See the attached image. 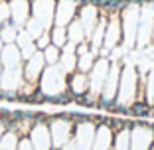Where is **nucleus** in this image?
Listing matches in <instances>:
<instances>
[{"instance_id":"ea45409f","label":"nucleus","mask_w":154,"mask_h":150,"mask_svg":"<svg viewBox=\"0 0 154 150\" xmlns=\"http://www.w3.org/2000/svg\"><path fill=\"white\" fill-rule=\"evenodd\" d=\"M0 77H2V65H0Z\"/></svg>"},{"instance_id":"6e6552de","label":"nucleus","mask_w":154,"mask_h":150,"mask_svg":"<svg viewBox=\"0 0 154 150\" xmlns=\"http://www.w3.org/2000/svg\"><path fill=\"white\" fill-rule=\"evenodd\" d=\"M55 2L57 0H30V16L42 24L45 30L54 26Z\"/></svg>"},{"instance_id":"5701e85b","label":"nucleus","mask_w":154,"mask_h":150,"mask_svg":"<svg viewBox=\"0 0 154 150\" xmlns=\"http://www.w3.org/2000/svg\"><path fill=\"white\" fill-rule=\"evenodd\" d=\"M67 40H69V44H73V46H79V44L87 41V32H85L81 20L77 18V16L71 20V24L67 26Z\"/></svg>"},{"instance_id":"f8f14e48","label":"nucleus","mask_w":154,"mask_h":150,"mask_svg":"<svg viewBox=\"0 0 154 150\" xmlns=\"http://www.w3.org/2000/svg\"><path fill=\"white\" fill-rule=\"evenodd\" d=\"M45 69V59L42 51H36L34 55H30L28 59H24L22 63V75L24 81L28 83H38L42 77V71Z\"/></svg>"},{"instance_id":"9b49d317","label":"nucleus","mask_w":154,"mask_h":150,"mask_svg":"<svg viewBox=\"0 0 154 150\" xmlns=\"http://www.w3.org/2000/svg\"><path fill=\"white\" fill-rule=\"evenodd\" d=\"M30 142H32L34 150H51L54 148V140H51V132L48 123H34L28 134Z\"/></svg>"},{"instance_id":"bb28decb","label":"nucleus","mask_w":154,"mask_h":150,"mask_svg":"<svg viewBox=\"0 0 154 150\" xmlns=\"http://www.w3.org/2000/svg\"><path fill=\"white\" fill-rule=\"evenodd\" d=\"M18 30L20 28H16L12 24V20L6 24H0V40H2V44H14L16 41V36H18Z\"/></svg>"},{"instance_id":"a878e982","label":"nucleus","mask_w":154,"mask_h":150,"mask_svg":"<svg viewBox=\"0 0 154 150\" xmlns=\"http://www.w3.org/2000/svg\"><path fill=\"white\" fill-rule=\"evenodd\" d=\"M113 150H131V128L128 127L115 132Z\"/></svg>"},{"instance_id":"7c9ffc66","label":"nucleus","mask_w":154,"mask_h":150,"mask_svg":"<svg viewBox=\"0 0 154 150\" xmlns=\"http://www.w3.org/2000/svg\"><path fill=\"white\" fill-rule=\"evenodd\" d=\"M48 103L54 105V107H61V109H65V107H69V105L73 103V95L69 91H63V93H59V95H54L48 99Z\"/></svg>"},{"instance_id":"aec40b11","label":"nucleus","mask_w":154,"mask_h":150,"mask_svg":"<svg viewBox=\"0 0 154 150\" xmlns=\"http://www.w3.org/2000/svg\"><path fill=\"white\" fill-rule=\"evenodd\" d=\"M24 57L20 54L16 44H6L2 54H0V65L2 67H22Z\"/></svg>"},{"instance_id":"39448f33","label":"nucleus","mask_w":154,"mask_h":150,"mask_svg":"<svg viewBox=\"0 0 154 150\" xmlns=\"http://www.w3.org/2000/svg\"><path fill=\"white\" fill-rule=\"evenodd\" d=\"M154 144V130L152 123L146 118L134 121L131 128V150H150Z\"/></svg>"},{"instance_id":"6ab92c4d","label":"nucleus","mask_w":154,"mask_h":150,"mask_svg":"<svg viewBox=\"0 0 154 150\" xmlns=\"http://www.w3.org/2000/svg\"><path fill=\"white\" fill-rule=\"evenodd\" d=\"M113 138H115V130L109 124H97L93 150H111L113 148Z\"/></svg>"},{"instance_id":"f704fd0d","label":"nucleus","mask_w":154,"mask_h":150,"mask_svg":"<svg viewBox=\"0 0 154 150\" xmlns=\"http://www.w3.org/2000/svg\"><path fill=\"white\" fill-rule=\"evenodd\" d=\"M10 4L6 2V0H0V24H6L10 22Z\"/></svg>"},{"instance_id":"ddd939ff","label":"nucleus","mask_w":154,"mask_h":150,"mask_svg":"<svg viewBox=\"0 0 154 150\" xmlns=\"http://www.w3.org/2000/svg\"><path fill=\"white\" fill-rule=\"evenodd\" d=\"M121 67L122 61L121 59L113 57V63L109 67V73H107V79H105V87H103V97L105 101H117V93H119V79H121Z\"/></svg>"},{"instance_id":"0eeeda50","label":"nucleus","mask_w":154,"mask_h":150,"mask_svg":"<svg viewBox=\"0 0 154 150\" xmlns=\"http://www.w3.org/2000/svg\"><path fill=\"white\" fill-rule=\"evenodd\" d=\"M111 63H113V57H97L95 65L91 67V71H89V95L93 99H99L101 93H103L105 79H107Z\"/></svg>"},{"instance_id":"cd10ccee","label":"nucleus","mask_w":154,"mask_h":150,"mask_svg":"<svg viewBox=\"0 0 154 150\" xmlns=\"http://www.w3.org/2000/svg\"><path fill=\"white\" fill-rule=\"evenodd\" d=\"M20 144V136L12 130H6L0 138V150H18Z\"/></svg>"},{"instance_id":"e433bc0d","label":"nucleus","mask_w":154,"mask_h":150,"mask_svg":"<svg viewBox=\"0 0 154 150\" xmlns=\"http://www.w3.org/2000/svg\"><path fill=\"white\" fill-rule=\"evenodd\" d=\"M59 150H79V148H77L75 140H73V138H71V140H69V142H65V144L61 146V148H59Z\"/></svg>"},{"instance_id":"20e7f679","label":"nucleus","mask_w":154,"mask_h":150,"mask_svg":"<svg viewBox=\"0 0 154 150\" xmlns=\"http://www.w3.org/2000/svg\"><path fill=\"white\" fill-rule=\"evenodd\" d=\"M50 132L51 140H54V148H61L65 142H69L73 138V121L67 117V111H59V113L51 115L50 121Z\"/></svg>"},{"instance_id":"f257e3e1","label":"nucleus","mask_w":154,"mask_h":150,"mask_svg":"<svg viewBox=\"0 0 154 150\" xmlns=\"http://www.w3.org/2000/svg\"><path fill=\"white\" fill-rule=\"evenodd\" d=\"M40 91L44 93L48 99L54 95L67 91V73L63 71V67L59 63L55 65H45V69L42 71V77L38 81Z\"/></svg>"},{"instance_id":"b1692460","label":"nucleus","mask_w":154,"mask_h":150,"mask_svg":"<svg viewBox=\"0 0 154 150\" xmlns=\"http://www.w3.org/2000/svg\"><path fill=\"white\" fill-rule=\"evenodd\" d=\"M105 30H107V16H105V14H101V18H99V22H97V26L93 28V32H91L89 38H87V41H89L95 50H101V47H103Z\"/></svg>"},{"instance_id":"f3484780","label":"nucleus","mask_w":154,"mask_h":150,"mask_svg":"<svg viewBox=\"0 0 154 150\" xmlns=\"http://www.w3.org/2000/svg\"><path fill=\"white\" fill-rule=\"evenodd\" d=\"M10 16L16 28H24L30 20V0H10Z\"/></svg>"},{"instance_id":"2f4dec72","label":"nucleus","mask_w":154,"mask_h":150,"mask_svg":"<svg viewBox=\"0 0 154 150\" xmlns=\"http://www.w3.org/2000/svg\"><path fill=\"white\" fill-rule=\"evenodd\" d=\"M44 59H45V65H55V63H59V55H61V50L59 47H55L54 44L51 46H48L44 51Z\"/></svg>"},{"instance_id":"7ed1b4c3","label":"nucleus","mask_w":154,"mask_h":150,"mask_svg":"<svg viewBox=\"0 0 154 150\" xmlns=\"http://www.w3.org/2000/svg\"><path fill=\"white\" fill-rule=\"evenodd\" d=\"M138 73L140 69L136 65H125L121 67V79H119V93H117V103L121 105H131L136 101L138 95Z\"/></svg>"},{"instance_id":"412c9836","label":"nucleus","mask_w":154,"mask_h":150,"mask_svg":"<svg viewBox=\"0 0 154 150\" xmlns=\"http://www.w3.org/2000/svg\"><path fill=\"white\" fill-rule=\"evenodd\" d=\"M14 44L18 46V50H20V54H22L24 59H28L30 55H34L38 51L36 40H34V38L30 36L24 28H20V30H18V36H16V41H14Z\"/></svg>"},{"instance_id":"9d476101","label":"nucleus","mask_w":154,"mask_h":150,"mask_svg":"<svg viewBox=\"0 0 154 150\" xmlns=\"http://www.w3.org/2000/svg\"><path fill=\"white\" fill-rule=\"evenodd\" d=\"M95 130L97 124L93 121L77 123L73 127V140H75L79 150H93V140H95Z\"/></svg>"},{"instance_id":"1a4fd4ad","label":"nucleus","mask_w":154,"mask_h":150,"mask_svg":"<svg viewBox=\"0 0 154 150\" xmlns=\"http://www.w3.org/2000/svg\"><path fill=\"white\" fill-rule=\"evenodd\" d=\"M122 46V28H121V16H107V30H105L103 47L113 54L115 50Z\"/></svg>"},{"instance_id":"f03ea898","label":"nucleus","mask_w":154,"mask_h":150,"mask_svg":"<svg viewBox=\"0 0 154 150\" xmlns=\"http://www.w3.org/2000/svg\"><path fill=\"white\" fill-rule=\"evenodd\" d=\"M140 6L142 4H128L122 10L121 16V28H122V46L125 50H134L136 47V32H138V22H140Z\"/></svg>"},{"instance_id":"c85d7f7f","label":"nucleus","mask_w":154,"mask_h":150,"mask_svg":"<svg viewBox=\"0 0 154 150\" xmlns=\"http://www.w3.org/2000/svg\"><path fill=\"white\" fill-rule=\"evenodd\" d=\"M131 109V117L134 118H148V113H150V105L146 101H132L128 105Z\"/></svg>"},{"instance_id":"c9c22d12","label":"nucleus","mask_w":154,"mask_h":150,"mask_svg":"<svg viewBox=\"0 0 154 150\" xmlns=\"http://www.w3.org/2000/svg\"><path fill=\"white\" fill-rule=\"evenodd\" d=\"M18 150H34V146H32V142H30V138H28V136L20 138V144H18Z\"/></svg>"},{"instance_id":"2eb2a0df","label":"nucleus","mask_w":154,"mask_h":150,"mask_svg":"<svg viewBox=\"0 0 154 150\" xmlns=\"http://www.w3.org/2000/svg\"><path fill=\"white\" fill-rule=\"evenodd\" d=\"M97 57H99V50H95L89 41H83L77 46V69L79 71L89 73L91 67L95 65Z\"/></svg>"},{"instance_id":"4c0bfd02","label":"nucleus","mask_w":154,"mask_h":150,"mask_svg":"<svg viewBox=\"0 0 154 150\" xmlns=\"http://www.w3.org/2000/svg\"><path fill=\"white\" fill-rule=\"evenodd\" d=\"M6 130H8V128H6V123L2 121V118H0V138H2V134H4Z\"/></svg>"},{"instance_id":"4be33fe9","label":"nucleus","mask_w":154,"mask_h":150,"mask_svg":"<svg viewBox=\"0 0 154 150\" xmlns=\"http://www.w3.org/2000/svg\"><path fill=\"white\" fill-rule=\"evenodd\" d=\"M59 65L63 67L65 73L75 71V69H77V46L67 44V46L61 50V55H59Z\"/></svg>"},{"instance_id":"dca6fc26","label":"nucleus","mask_w":154,"mask_h":150,"mask_svg":"<svg viewBox=\"0 0 154 150\" xmlns=\"http://www.w3.org/2000/svg\"><path fill=\"white\" fill-rule=\"evenodd\" d=\"M67 91L73 95V99L89 93V73L79 71V69L67 73Z\"/></svg>"},{"instance_id":"4468645a","label":"nucleus","mask_w":154,"mask_h":150,"mask_svg":"<svg viewBox=\"0 0 154 150\" xmlns=\"http://www.w3.org/2000/svg\"><path fill=\"white\" fill-rule=\"evenodd\" d=\"M75 16H77V2H73V0H57L55 2L54 26L67 28Z\"/></svg>"},{"instance_id":"393cba45","label":"nucleus","mask_w":154,"mask_h":150,"mask_svg":"<svg viewBox=\"0 0 154 150\" xmlns=\"http://www.w3.org/2000/svg\"><path fill=\"white\" fill-rule=\"evenodd\" d=\"M50 36H51V44L59 50H63L65 46L69 44L67 40V28H61V26H51L50 28Z\"/></svg>"},{"instance_id":"423d86ee","label":"nucleus","mask_w":154,"mask_h":150,"mask_svg":"<svg viewBox=\"0 0 154 150\" xmlns=\"http://www.w3.org/2000/svg\"><path fill=\"white\" fill-rule=\"evenodd\" d=\"M154 36V4L144 2L140 6V22L136 32V47H146L152 44Z\"/></svg>"},{"instance_id":"58836bf2","label":"nucleus","mask_w":154,"mask_h":150,"mask_svg":"<svg viewBox=\"0 0 154 150\" xmlns=\"http://www.w3.org/2000/svg\"><path fill=\"white\" fill-rule=\"evenodd\" d=\"M2 50H4V44H2V40H0V54H2Z\"/></svg>"},{"instance_id":"72a5a7b5","label":"nucleus","mask_w":154,"mask_h":150,"mask_svg":"<svg viewBox=\"0 0 154 150\" xmlns=\"http://www.w3.org/2000/svg\"><path fill=\"white\" fill-rule=\"evenodd\" d=\"M48 46H51V36H50V30L42 32L40 36L36 38V47H38V51H44Z\"/></svg>"},{"instance_id":"473e14b6","label":"nucleus","mask_w":154,"mask_h":150,"mask_svg":"<svg viewBox=\"0 0 154 150\" xmlns=\"http://www.w3.org/2000/svg\"><path fill=\"white\" fill-rule=\"evenodd\" d=\"M24 30H26V32L30 34V36H32L34 40H36V38L40 36L42 32H45V28L42 26V24L38 22V20H34L32 16H30V20H28V22H26V26H24Z\"/></svg>"},{"instance_id":"c756f323","label":"nucleus","mask_w":154,"mask_h":150,"mask_svg":"<svg viewBox=\"0 0 154 150\" xmlns=\"http://www.w3.org/2000/svg\"><path fill=\"white\" fill-rule=\"evenodd\" d=\"M144 101L154 105V69L144 71Z\"/></svg>"},{"instance_id":"a211bd4d","label":"nucleus","mask_w":154,"mask_h":150,"mask_svg":"<svg viewBox=\"0 0 154 150\" xmlns=\"http://www.w3.org/2000/svg\"><path fill=\"white\" fill-rule=\"evenodd\" d=\"M22 83H24L22 67H2V77H0V87L2 89L18 91Z\"/></svg>"},{"instance_id":"a19ab883","label":"nucleus","mask_w":154,"mask_h":150,"mask_svg":"<svg viewBox=\"0 0 154 150\" xmlns=\"http://www.w3.org/2000/svg\"><path fill=\"white\" fill-rule=\"evenodd\" d=\"M51 150H59V148H51Z\"/></svg>"}]
</instances>
